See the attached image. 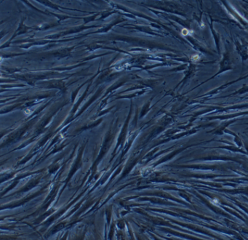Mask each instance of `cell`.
I'll use <instances>...</instances> for the list:
<instances>
[{
	"instance_id": "7a4b0ae2",
	"label": "cell",
	"mask_w": 248,
	"mask_h": 240,
	"mask_svg": "<svg viewBox=\"0 0 248 240\" xmlns=\"http://www.w3.org/2000/svg\"><path fill=\"white\" fill-rule=\"evenodd\" d=\"M188 33H189V31H188V29H183V30H182V34H183V35L186 36V35H188Z\"/></svg>"
},
{
	"instance_id": "6da1fadb",
	"label": "cell",
	"mask_w": 248,
	"mask_h": 240,
	"mask_svg": "<svg viewBox=\"0 0 248 240\" xmlns=\"http://www.w3.org/2000/svg\"><path fill=\"white\" fill-rule=\"evenodd\" d=\"M199 56L198 55H194L191 56V60L193 61H199Z\"/></svg>"
}]
</instances>
